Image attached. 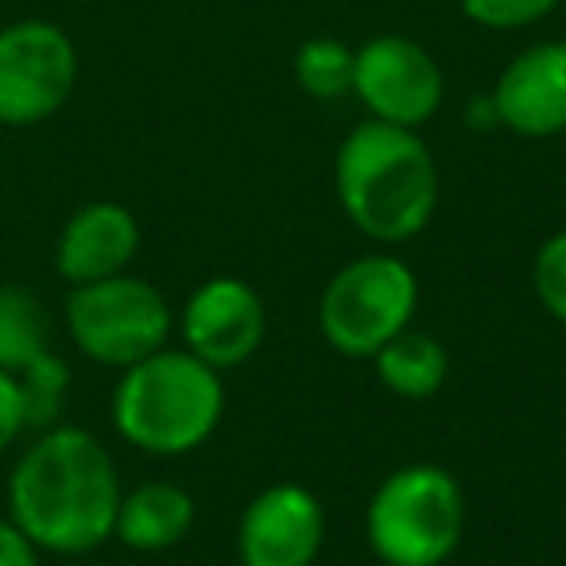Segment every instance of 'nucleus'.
Here are the masks:
<instances>
[{"label": "nucleus", "instance_id": "obj_15", "mask_svg": "<svg viewBox=\"0 0 566 566\" xmlns=\"http://www.w3.org/2000/svg\"><path fill=\"white\" fill-rule=\"evenodd\" d=\"M51 318L48 307L28 287L4 283L0 287V369L17 377L20 369L48 354Z\"/></svg>", "mask_w": 566, "mask_h": 566}, {"label": "nucleus", "instance_id": "obj_12", "mask_svg": "<svg viewBox=\"0 0 566 566\" xmlns=\"http://www.w3.org/2000/svg\"><path fill=\"white\" fill-rule=\"evenodd\" d=\"M136 249H140V229L136 218L117 202H94L82 206L71 221H66L63 237H59L55 268L63 280L94 283L120 275L133 264Z\"/></svg>", "mask_w": 566, "mask_h": 566}, {"label": "nucleus", "instance_id": "obj_3", "mask_svg": "<svg viewBox=\"0 0 566 566\" xmlns=\"http://www.w3.org/2000/svg\"><path fill=\"white\" fill-rule=\"evenodd\" d=\"M221 380L195 354L156 349L128 365L113 396V423L148 454H187L202 447L221 419Z\"/></svg>", "mask_w": 566, "mask_h": 566}, {"label": "nucleus", "instance_id": "obj_11", "mask_svg": "<svg viewBox=\"0 0 566 566\" xmlns=\"http://www.w3.org/2000/svg\"><path fill=\"white\" fill-rule=\"evenodd\" d=\"M496 120L520 136H555L566 128V43H535L520 51L493 90Z\"/></svg>", "mask_w": 566, "mask_h": 566}, {"label": "nucleus", "instance_id": "obj_13", "mask_svg": "<svg viewBox=\"0 0 566 566\" xmlns=\"http://www.w3.org/2000/svg\"><path fill=\"white\" fill-rule=\"evenodd\" d=\"M190 524H195V501L179 485L151 481L120 496L113 532L136 551H164L175 547L190 532Z\"/></svg>", "mask_w": 566, "mask_h": 566}, {"label": "nucleus", "instance_id": "obj_16", "mask_svg": "<svg viewBox=\"0 0 566 566\" xmlns=\"http://www.w3.org/2000/svg\"><path fill=\"white\" fill-rule=\"evenodd\" d=\"M20 385V403H24V427L32 431H51L63 416L66 388H71V369L63 357H55L48 349L43 357H35L28 369L17 373Z\"/></svg>", "mask_w": 566, "mask_h": 566}, {"label": "nucleus", "instance_id": "obj_5", "mask_svg": "<svg viewBox=\"0 0 566 566\" xmlns=\"http://www.w3.org/2000/svg\"><path fill=\"white\" fill-rule=\"evenodd\" d=\"M419 283L403 260L365 256L342 268L323 292V334L346 357H377L380 346L408 331Z\"/></svg>", "mask_w": 566, "mask_h": 566}, {"label": "nucleus", "instance_id": "obj_8", "mask_svg": "<svg viewBox=\"0 0 566 566\" xmlns=\"http://www.w3.org/2000/svg\"><path fill=\"white\" fill-rule=\"evenodd\" d=\"M354 94L373 120L416 128L442 105V71L431 51L403 35H377L354 59Z\"/></svg>", "mask_w": 566, "mask_h": 566}, {"label": "nucleus", "instance_id": "obj_6", "mask_svg": "<svg viewBox=\"0 0 566 566\" xmlns=\"http://www.w3.org/2000/svg\"><path fill=\"white\" fill-rule=\"evenodd\" d=\"M66 326H71L74 346L90 361L128 369L164 349L171 311L148 280L120 272L109 280L78 283L66 300Z\"/></svg>", "mask_w": 566, "mask_h": 566}, {"label": "nucleus", "instance_id": "obj_20", "mask_svg": "<svg viewBox=\"0 0 566 566\" xmlns=\"http://www.w3.org/2000/svg\"><path fill=\"white\" fill-rule=\"evenodd\" d=\"M24 427V403H20V385L12 373L0 369V454L20 439Z\"/></svg>", "mask_w": 566, "mask_h": 566}, {"label": "nucleus", "instance_id": "obj_19", "mask_svg": "<svg viewBox=\"0 0 566 566\" xmlns=\"http://www.w3.org/2000/svg\"><path fill=\"white\" fill-rule=\"evenodd\" d=\"M535 292H539L543 307L566 323V233L551 237L535 256Z\"/></svg>", "mask_w": 566, "mask_h": 566}, {"label": "nucleus", "instance_id": "obj_2", "mask_svg": "<svg viewBox=\"0 0 566 566\" xmlns=\"http://www.w3.org/2000/svg\"><path fill=\"white\" fill-rule=\"evenodd\" d=\"M338 198L357 229L377 241H408L431 221L439 175L411 128L365 120L338 151Z\"/></svg>", "mask_w": 566, "mask_h": 566}, {"label": "nucleus", "instance_id": "obj_10", "mask_svg": "<svg viewBox=\"0 0 566 566\" xmlns=\"http://www.w3.org/2000/svg\"><path fill=\"white\" fill-rule=\"evenodd\" d=\"M323 547V509L300 485H275L244 509V566H311Z\"/></svg>", "mask_w": 566, "mask_h": 566}, {"label": "nucleus", "instance_id": "obj_17", "mask_svg": "<svg viewBox=\"0 0 566 566\" xmlns=\"http://www.w3.org/2000/svg\"><path fill=\"white\" fill-rule=\"evenodd\" d=\"M354 59L357 51L342 40H307L295 55V78L311 97L334 102L354 90Z\"/></svg>", "mask_w": 566, "mask_h": 566}, {"label": "nucleus", "instance_id": "obj_18", "mask_svg": "<svg viewBox=\"0 0 566 566\" xmlns=\"http://www.w3.org/2000/svg\"><path fill=\"white\" fill-rule=\"evenodd\" d=\"M465 20L489 32H512V28H532L555 12L558 0H458Z\"/></svg>", "mask_w": 566, "mask_h": 566}, {"label": "nucleus", "instance_id": "obj_7", "mask_svg": "<svg viewBox=\"0 0 566 566\" xmlns=\"http://www.w3.org/2000/svg\"><path fill=\"white\" fill-rule=\"evenodd\" d=\"M78 82L74 40L51 20L0 28V125L28 128L55 117Z\"/></svg>", "mask_w": 566, "mask_h": 566}, {"label": "nucleus", "instance_id": "obj_9", "mask_svg": "<svg viewBox=\"0 0 566 566\" xmlns=\"http://www.w3.org/2000/svg\"><path fill=\"white\" fill-rule=\"evenodd\" d=\"M182 334L195 357L213 369H229L256 354L264 338V303L241 280H210L198 287L182 315Z\"/></svg>", "mask_w": 566, "mask_h": 566}, {"label": "nucleus", "instance_id": "obj_4", "mask_svg": "<svg viewBox=\"0 0 566 566\" xmlns=\"http://www.w3.org/2000/svg\"><path fill=\"white\" fill-rule=\"evenodd\" d=\"M462 489L439 465H411L377 489L369 543L392 566H439L462 539Z\"/></svg>", "mask_w": 566, "mask_h": 566}, {"label": "nucleus", "instance_id": "obj_21", "mask_svg": "<svg viewBox=\"0 0 566 566\" xmlns=\"http://www.w3.org/2000/svg\"><path fill=\"white\" fill-rule=\"evenodd\" d=\"M0 566H40V547L12 520H0Z\"/></svg>", "mask_w": 566, "mask_h": 566}, {"label": "nucleus", "instance_id": "obj_1", "mask_svg": "<svg viewBox=\"0 0 566 566\" xmlns=\"http://www.w3.org/2000/svg\"><path fill=\"white\" fill-rule=\"evenodd\" d=\"M12 524L43 551L86 555L113 535L120 485L113 458L82 427H51L9 478Z\"/></svg>", "mask_w": 566, "mask_h": 566}, {"label": "nucleus", "instance_id": "obj_14", "mask_svg": "<svg viewBox=\"0 0 566 566\" xmlns=\"http://www.w3.org/2000/svg\"><path fill=\"white\" fill-rule=\"evenodd\" d=\"M377 373L392 392L408 396V400H427L447 380V349L431 334L400 331L388 346H380Z\"/></svg>", "mask_w": 566, "mask_h": 566}]
</instances>
